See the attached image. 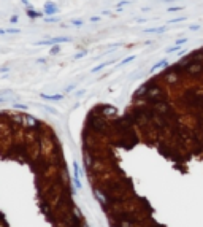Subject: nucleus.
<instances>
[{
  "label": "nucleus",
  "instance_id": "nucleus-26",
  "mask_svg": "<svg viewBox=\"0 0 203 227\" xmlns=\"http://www.w3.org/2000/svg\"><path fill=\"white\" fill-rule=\"evenodd\" d=\"M21 2H22V3H24V5H26V7H27V5H29V0H21Z\"/></svg>",
  "mask_w": 203,
  "mask_h": 227
},
{
  "label": "nucleus",
  "instance_id": "nucleus-25",
  "mask_svg": "<svg viewBox=\"0 0 203 227\" xmlns=\"http://www.w3.org/2000/svg\"><path fill=\"white\" fill-rule=\"evenodd\" d=\"M84 92H86V91H84V89H81V91H78V92H76V95H78V97H81V95H83V94H84Z\"/></svg>",
  "mask_w": 203,
  "mask_h": 227
},
{
  "label": "nucleus",
  "instance_id": "nucleus-19",
  "mask_svg": "<svg viewBox=\"0 0 203 227\" xmlns=\"http://www.w3.org/2000/svg\"><path fill=\"white\" fill-rule=\"evenodd\" d=\"M17 21H19V16H17V14H13V16L10 18V22H11V24H17Z\"/></svg>",
  "mask_w": 203,
  "mask_h": 227
},
{
  "label": "nucleus",
  "instance_id": "nucleus-24",
  "mask_svg": "<svg viewBox=\"0 0 203 227\" xmlns=\"http://www.w3.org/2000/svg\"><path fill=\"white\" fill-rule=\"evenodd\" d=\"M130 2H129V0H122V2H119V7H122V5H129Z\"/></svg>",
  "mask_w": 203,
  "mask_h": 227
},
{
  "label": "nucleus",
  "instance_id": "nucleus-3",
  "mask_svg": "<svg viewBox=\"0 0 203 227\" xmlns=\"http://www.w3.org/2000/svg\"><path fill=\"white\" fill-rule=\"evenodd\" d=\"M168 27L167 26H160V27H149V29H145V33H164Z\"/></svg>",
  "mask_w": 203,
  "mask_h": 227
},
{
  "label": "nucleus",
  "instance_id": "nucleus-5",
  "mask_svg": "<svg viewBox=\"0 0 203 227\" xmlns=\"http://www.w3.org/2000/svg\"><path fill=\"white\" fill-rule=\"evenodd\" d=\"M26 14L30 18V19H37V18H43L45 16V13H40V11H35V10H32V8H29L27 11H26Z\"/></svg>",
  "mask_w": 203,
  "mask_h": 227
},
{
  "label": "nucleus",
  "instance_id": "nucleus-16",
  "mask_svg": "<svg viewBox=\"0 0 203 227\" xmlns=\"http://www.w3.org/2000/svg\"><path fill=\"white\" fill-rule=\"evenodd\" d=\"M7 33H21V30L16 27H10V29H7Z\"/></svg>",
  "mask_w": 203,
  "mask_h": 227
},
{
  "label": "nucleus",
  "instance_id": "nucleus-8",
  "mask_svg": "<svg viewBox=\"0 0 203 227\" xmlns=\"http://www.w3.org/2000/svg\"><path fill=\"white\" fill-rule=\"evenodd\" d=\"M135 59H136V56H129V57H126V59L121 60L119 65H126V64H129V62H132V60H135Z\"/></svg>",
  "mask_w": 203,
  "mask_h": 227
},
{
  "label": "nucleus",
  "instance_id": "nucleus-15",
  "mask_svg": "<svg viewBox=\"0 0 203 227\" xmlns=\"http://www.w3.org/2000/svg\"><path fill=\"white\" fill-rule=\"evenodd\" d=\"M187 43V38H179V40H176L175 41V45H178V46H181V45H186Z\"/></svg>",
  "mask_w": 203,
  "mask_h": 227
},
{
  "label": "nucleus",
  "instance_id": "nucleus-2",
  "mask_svg": "<svg viewBox=\"0 0 203 227\" xmlns=\"http://www.w3.org/2000/svg\"><path fill=\"white\" fill-rule=\"evenodd\" d=\"M43 13H45L46 16H54V14L59 13V7H57L54 2L48 0V2L45 3V7H43Z\"/></svg>",
  "mask_w": 203,
  "mask_h": 227
},
{
  "label": "nucleus",
  "instance_id": "nucleus-18",
  "mask_svg": "<svg viewBox=\"0 0 203 227\" xmlns=\"http://www.w3.org/2000/svg\"><path fill=\"white\" fill-rule=\"evenodd\" d=\"M182 21H186V18H175V19H171V21H168V24H175V22H182Z\"/></svg>",
  "mask_w": 203,
  "mask_h": 227
},
{
  "label": "nucleus",
  "instance_id": "nucleus-10",
  "mask_svg": "<svg viewBox=\"0 0 203 227\" xmlns=\"http://www.w3.org/2000/svg\"><path fill=\"white\" fill-rule=\"evenodd\" d=\"M87 54H89V51H86V49H84V51H79V53L75 54V59H83V57H86Z\"/></svg>",
  "mask_w": 203,
  "mask_h": 227
},
{
  "label": "nucleus",
  "instance_id": "nucleus-9",
  "mask_svg": "<svg viewBox=\"0 0 203 227\" xmlns=\"http://www.w3.org/2000/svg\"><path fill=\"white\" fill-rule=\"evenodd\" d=\"M59 51H60V48H59L57 45H54V46H51L49 54H51V56H57V54H59Z\"/></svg>",
  "mask_w": 203,
  "mask_h": 227
},
{
  "label": "nucleus",
  "instance_id": "nucleus-14",
  "mask_svg": "<svg viewBox=\"0 0 203 227\" xmlns=\"http://www.w3.org/2000/svg\"><path fill=\"white\" fill-rule=\"evenodd\" d=\"M13 108H17V110H24V111H27V105H21V103H14Z\"/></svg>",
  "mask_w": 203,
  "mask_h": 227
},
{
  "label": "nucleus",
  "instance_id": "nucleus-12",
  "mask_svg": "<svg viewBox=\"0 0 203 227\" xmlns=\"http://www.w3.org/2000/svg\"><path fill=\"white\" fill-rule=\"evenodd\" d=\"M45 22H48V24H51V22H59V18L48 16V18H45Z\"/></svg>",
  "mask_w": 203,
  "mask_h": 227
},
{
  "label": "nucleus",
  "instance_id": "nucleus-21",
  "mask_svg": "<svg viewBox=\"0 0 203 227\" xmlns=\"http://www.w3.org/2000/svg\"><path fill=\"white\" fill-rule=\"evenodd\" d=\"M37 62H38V64H46V59H45V57H38Z\"/></svg>",
  "mask_w": 203,
  "mask_h": 227
},
{
  "label": "nucleus",
  "instance_id": "nucleus-28",
  "mask_svg": "<svg viewBox=\"0 0 203 227\" xmlns=\"http://www.w3.org/2000/svg\"><path fill=\"white\" fill-rule=\"evenodd\" d=\"M162 2H175V0H162Z\"/></svg>",
  "mask_w": 203,
  "mask_h": 227
},
{
  "label": "nucleus",
  "instance_id": "nucleus-20",
  "mask_svg": "<svg viewBox=\"0 0 203 227\" xmlns=\"http://www.w3.org/2000/svg\"><path fill=\"white\" fill-rule=\"evenodd\" d=\"M189 29H190V30H198L200 26H198V24H192V26H189Z\"/></svg>",
  "mask_w": 203,
  "mask_h": 227
},
{
  "label": "nucleus",
  "instance_id": "nucleus-17",
  "mask_svg": "<svg viewBox=\"0 0 203 227\" xmlns=\"http://www.w3.org/2000/svg\"><path fill=\"white\" fill-rule=\"evenodd\" d=\"M181 10H182V7H170L167 11L168 13H175V11H181Z\"/></svg>",
  "mask_w": 203,
  "mask_h": 227
},
{
  "label": "nucleus",
  "instance_id": "nucleus-6",
  "mask_svg": "<svg viewBox=\"0 0 203 227\" xmlns=\"http://www.w3.org/2000/svg\"><path fill=\"white\" fill-rule=\"evenodd\" d=\"M41 98H45V100H62V98H64V95H62V94H52V95L41 94Z\"/></svg>",
  "mask_w": 203,
  "mask_h": 227
},
{
  "label": "nucleus",
  "instance_id": "nucleus-27",
  "mask_svg": "<svg viewBox=\"0 0 203 227\" xmlns=\"http://www.w3.org/2000/svg\"><path fill=\"white\" fill-rule=\"evenodd\" d=\"M7 33V30H3V29H0V35H5Z\"/></svg>",
  "mask_w": 203,
  "mask_h": 227
},
{
  "label": "nucleus",
  "instance_id": "nucleus-4",
  "mask_svg": "<svg viewBox=\"0 0 203 227\" xmlns=\"http://www.w3.org/2000/svg\"><path fill=\"white\" fill-rule=\"evenodd\" d=\"M168 64H170V62H168V59H162V60H159L156 65H152V68H151V73H152V72H157L159 68H164V67H167Z\"/></svg>",
  "mask_w": 203,
  "mask_h": 227
},
{
  "label": "nucleus",
  "instance_id": "nucleus-1",
  "mask_svg": "<svg viewBox=\"0 0 203 227\" xmlns=\"http://www.w3.org/2000/svg\"><path fill=\"white\" fill-rule=\"evenodd\" d=\"M71 38L70 37H56V38H49V40H41V41H37V46H54L59 43H70Z\"/></svg>",
  "mask_w": 203,
  "mask_h": 227
},
{
  "label": "nucleus",
  "instance_id": "nucleus-22",
  "mask_svg": "<svg viewBox=\"0 0 203 227\" xmlns=\"http://www.w3.org/2000/svg\"><path fill=\"white\" fill-rule=\"evenodd\" d=\"M73 89H75V84H70L68 88H65V92H71Z\"/></svg>",
  "mask_w": 203,
  "mask_h": 227
},
{
  "label": "nucleus",
  "instance_id": "nucleus-13",
  "mask_svg": "<svg viewBox=\"0 0 203 227\" xmlns=\"http://www.w3.org/2000/svg\"><path fill=\"white\" fill-rule=\"evenodd\" d=\"M165 51H167L168 54H171V53H176V51H179V46H178V45H175V46H170V48H167Z\"/></svg>",
  "mask_w": 203,
  "mask_h": 227
},
{
  "label": "nucleus",
  "instance_id": "nucleus-7",
  "mask_svg": "<svg viewBox=\"0 0 203 227\" xmlns=\"http://www.w3.org/2000/svg\"><path fill=\"white\" fill-rule=\"evenodd\" d=\"M110 64H114V60H110V62H103V64H100V65H97V67H94V68H92L91 72H92V73H97V72H100L102 68H105V67H108Z\"/></svg>",
  "mask_w": 203,
  "mask_h": 227
},
{
  "label": "nucleus",
  "instance_id": "nucleus-23",
  "mask_svg": "<svg viewBox=\"0 0 203 227\" xmlns=\"http://www.w3.org/2000/svg\"><path fill=\"white\" fill-rule=\"evenodd\" d=\"M91 21H92V22H98V21H100V16H92Z\"/></svg>",
  "mask_w": 203,
  "mask_h": 227
},
{
  "label": "nucleus",
  "instance_id": "nucleus-11",
  "mask_svg": "<svg viewBox=\"0 0 203 227\" xmlns=\"http://www.w3.org/2000/svg\"><path fill=\"white\" fill-rule=\"evenodd\" d=\"M70 22H71L73 26H76V27H81V26L84 24V21H83V19H71Z\"/></svg>",
  "mask_w": 203,
  "mask_h": 227
}]
</instances>
